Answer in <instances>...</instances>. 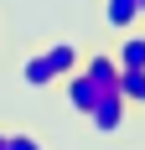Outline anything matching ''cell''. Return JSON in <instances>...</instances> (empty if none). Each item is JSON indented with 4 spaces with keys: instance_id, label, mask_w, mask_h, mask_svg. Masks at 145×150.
<instances>
[{
    "instance_id": "6da1fadb",
    "label": "cell",
    "mask_w": 145,
    "mask_h": 150,
    "mask_svg": "<svg viewBox=\"0 0 145 150\" xmlns=\"http://www.w3.org/2000/svg\"><path fill=\"white\" fill-rule=\"evenodd\" d=\"M78 62H83V52H78L72 42H52L47 52H31V57L21 62V83H26V88L62 83L68 73H78Z\"/></svg>"
},
{
    "instance_id": "7a4b0ae2",
    "label": "cell",
    "mask_w": 145,
    "mask_h": 150,
    "mask_svg": "<svg viewBox=\"0 0 145 150\" xmlns=\"http://www.w3.org/2000/svg\"><path fill=\"white\" fill-rule=\"evenodd\" d=\"M88 124H93V129H99V135H119V129H124V124H130V98H124V93H104L99 104L88 109Z\"/></svg>"
},
{
    "instance_id": "3957f363",
    "label": "cell",
    "mask_w": 145,
    "mask_h": 150,
    "mask_svg": "<svg viewBox=\"0 0 145 150\" xmlns=\"http://www.w3.org/2000/svg\"><path fill=\"white\" fill-rule=\"evenodd\" d=\"M62 93H68V109H78L83 119H88V109H93V104H99V98H104V88H99V83H93V78L83 73V67H78V73H68V78H62ZM109 93H114V88H109Z\"/></svg>"
},
{
    "instance_id": "277c9868",
    "label": "cell",
    "mask_w": 145,
    "mask_h": 150,
    "mask_svg": "<svg viewBox=\"0 0 145 150\" xmlns=\"http://www.w3.org/2000/svg\"><path fill=\"white\" fill-rule=\"evenodd\" d=\"M78 67H83V73L93 78L104 93H109V88H119V62H114V52H93V57H88V62H78Z\"/></svg>"
},
{
    "instance_id": "5b68a950",
    "label": "cell",
    "mask_w": 145,
    "mask_h": 150,
    "mask_svg": "<svg viewBox=\"0 0 145 150\" xmlns=\"http://www.w3.org/2000/svg\"><path fill=\"white\" fill-rule=\"evenodd\" d=\"M114 62L119 67H145V31H119V47H114Z\"/></svg>"
},
{
    "instance_id": "8992f818",
    "label": "cell",
    "mask_w": 145,
    "mask_h": 150,
    "mask_svg": "<svg viewBox=\"0 0 145 150\" xmlns=\"http://www.w3.org/2000/svg\"><path fill=\"white\" fill-rule=\"evenodd\" d=\"M104 21H109V31L140 26V0H104Z\"/></svg>"
},
{
    "instance_id": "52a82bcc",
    "label": "cell",
    "mask_w": 145,
    "mask_h": 150,
    "mask_svg": "<svg viewBox=\"0 0 145 150\" xmlns=\"http://www.w3.org/2000/svg\"><path fill=\"white\" fill-rule=\"evenodd\" d=\"M119 93L130 104H145V67H119Z\"/></svg>"
},
{
    "instance_id": "ba28073f",
    "label": "cell",
    "mask_w": 145,
    "mask_h": 150,
    "mask_svg": "<svg viewBox=\"0 0 145 150\" xmlns=\"http://www.w3.org/2000/svg\"><path fill=\"white\" fill-rule=\"evenodd\" d=\"M0 150H47V145L31 135V129H11V135L0 140Z\"/></svg>"
},
{
    "instance_id": "9c48e42d",
    "label": "cell",
    "mask_w": 145,
    "mask_h": 150,
    "mask_svg": "<svg viewBox=\"0 0 145 150\" xmlns=\"http://www.w3.org/2000/svg\"><path fill=\"white\" fill-rule=\"evenodd\" d=\"M140 21H145V0H140Z\"/></svg>"
},
{
    "instance_id": "30bf717a",
    "label": "cell",
    "mask_w": 145,
    "mask_h": 150,
    "mask_svg": "<svg viewBox=\"0 0 145 150\" xmlns=\"http://www.w3.org/2000/svg\"><path fill=\"white\" fill-rule=\"evenodd\" d=\"M0 140H5V135H0Z\"/></svg>"
},
{
    "instance_id": "8fae6325",
    "label": "cell",
    "mask_w": 145,
    "mask_h": 150,
    "mask_svg": "<svg viewBox=\"0 0 145 150\" xmlns=\"http://www.w3.org/2000/svg\"><path fill=\"white\" fill-rule=\"evenodd\" d=\"M140 109H145V104H140Z\"/></svg>"
}]
</instances>
